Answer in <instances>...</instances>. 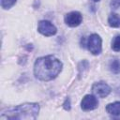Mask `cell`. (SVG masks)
Instances as JSON below:
<instances>
[{
	"label": "cell",
	"mask_w": 120,
	"mask_h": 120,
	"mask_svg": "<svg viewBox=\"0 0 120 120\" xmlns=\"http://www.w3.org/2000/svg\"><path fill=\"white\" fill-rule=\"evenodd\" d=\"M106 111L108 113L112 115H120V101H115L110 103L106 106Z\"/></svg>",
	"instance_id": "8"
},
{
	"label": "cell",
	"mask_w": 120,
	"mask_h": 120,
	"mask_svg": "<svg viewBox=\"0 0 120 120\" xmlns=\"http://www.w3.org/2000/svg\"><path fill=\"white\" fill-rule=\"evenodd\" d=\"M38 31L43 36L50 37V36L55 35L57 32V29L50 21L42 20L38 24Z\"/></svg>",
	"instance_id": "4"
},
{
	"label": "cell",
	"mask_w": 120,
	"mask_h": 120,
	"mask_svg": "<svg viewBox=\"0 0 120 120\" xmlns=\"http://www.w3.org/2000/svg\"><path fill=\"white\" fill-rule=\"evenodd\" d=\"M108 23L111 27H120V16L116 13L110 14L108 18Z\"/></svg>",
	"instance_id": "9"
},
{
	"label": "cell",
	"mask_w": 120,
	"mask_h": 120,
	"mask_svg": "<svg viewBox=\"0 0 120 120\" xmlns=\"http://www.w3.org/2000/svg\"><path fill=\"white\" fill-rule=\"evenodd\" d=\"M86 45L89 52L94 55L99 54L102 51V40L98 34H92L88 38Z\"/></svg>",
	"instance_id": "3"
},
{
	"label": "cell",
	"mask_w": 120,
	"mask_h": 120,
	"mask_svg": "<svg viewBox=\"0 0 120 120\" xmlns=\"http://www.w3.org/2000/svg\"><path fill=\"white\" fill-rule=\"evenodd\" d=\"M98 105V101L96 96L93 95H85L81 102V107L83 111H92L95 110Z\"/></svg>",
	"instance_id": "7"
},
{
	"label": "cell",
	"mask_w": 120,
	"mask_h": 120,
	"mask_svg": "<svg viewBox=\"0 0 120 120\" xmlns=\"http://www.w3.org/2000/svg\"><path fill=\"white\" fill-rule=\"evenodd\" d=\"M111 7L112 8H117L120 7V0H112L111 1Z\"/></svg>",
	"instance_id": "13"
},
{
	"label": "cell",
	"mask_w": 120,
	"mask_h": 120,
	"mask_svg": "<svg viewBox=\"0 0 120 120\" xmlns=\"http://www.w3.org/2000/svg\"><path fill=\"white\" fill-rule=\"evenodd\" d=\"M39 112V105L38 103H23L12 108H9L6 110L1 115L0 119H8V120H14V119H20V120H31L36 119L38 115Z\"/></svg>",
	"instance_id": "2"
},
{
	"label": "cell",
	"mask_w": 120,
	"mask_h": 120,
	"mask_svg": "<svg viewBox=\"0 0 120 120\" xmlns=\"http://www.w3.org/2000/svg\"><path fill=\"white\" fill-rule=\"evenodd\" d=\"M64 21L67 25L70 27H76L82 22V15L79 11H71L65 15Z\"/></svg>",
	"instance_id": "6"
},
{
	"label": "cell",
	"mask_w": 120,
	"mask_h": 120,
	"mask_svg": "<svg viewBox=\"0 0 120 120\" xmlns=\"http://www.w3.org/2000/svg\"><path fill=\"white\" fill-rule=\"evenodd\" d=\"M64 108L67 111H69L70 110V100H69V98H67L65 100V102H64Z\"/></svg>",
	"instance_id": "14"
},
{
	"label": "cell",
	"mask_w": 120,
	"mask_h": 120,
	"mask_svg": "<svg viewBox=\"0 0 120 120\" xmlns=\"http://www.w3.org/2000/svg\"><path fill=\"white\" fill-rule=\"evenodd\" d=\"M92 92L96 97L105 98L111 93V87L104 82H98L93 84Z\"/></svg>",
	"instance_id": "5"
},
{
	"label": "cell",
	"mask_w": 120,
	"mask_h": 120,
	"mask_svg": "<svg viewBox=\"0 0 120 120\" xmlns=\"http://www.w3.org/2000/svg\"><path fill=\"white\" fill-rule=\"evenodd\" d=\"M17 0H1V7L4 9H8L15 5Z\"/></svg>",
	"instance_id": "12"
},
{
	"label": "cell",
	"mask_w": 120,
	"mask_h": 120,
	"mask_svg": "<svg viewBox=\"0 0 120 120\" xmlns=\"http://www.w3.org/2000/svg\"><path fill=\"white\" fill-rule=\"evenodd\" d=\"M62 67V62L54 55L42 56L38 58L34 64V74L40 81H51L58 76Z\"/></svg>",
	"instance_id": "1"
},
{
	"label": "cell",
	"mask_w": 120,
	"mask_h": 120,
	"mask_svg": "<svg viewBox=\"0 0 120 120\" xmlns=\"http://www.w3.org/2000/svg\"><path fill=\"white\" fill-rule=\"evenodd\" d=\"M110 70L114 73V74H118L120 72V60L118 59H113L110 62Z\"/></svg>",
	"instance_id": "10"
},
{
	"label": "cell",
	"mask_w": 120,
	"mask_h": 120,
	"mask_svg": "<svg viewBox=\"0 0 120 120\" xmlns=\"http://www.w3.org/2000/svg\"><path fill=\"white\" fill-rule=\"evenodd\" d=\"M112 49L115 52H120V35H117L113 38L112 41Z\"/></svg>",
	"instance_id": "11"
},
{
	"label": "cell",
	"mask_w": 120,
	"mask_h": 120,
	"mask_svg": "<svg viewBox=\"0 0 120 120\" xmlns=\"http://www.w3.org/2000/svg\"><path fill=\"white\" fill-rule=\"evenodd\" d=\"M93 1H95V2H98V1H100V0H93Z\"/></svg>",
	"instance_id": "15"
}]
</instances>
